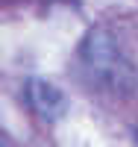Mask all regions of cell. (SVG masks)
Returning a JSON list of instances; mask_svg holds the SVG:
<instances>
[{
  "label": "cell",
  "instance_id": "1",
  "mask_svg": "<svg viewBox=\"0 0 138 147\" xmlns=\"http://www.w3.org/2000/svg\"><path fill=\"white\" fill-rule=\"evenodd\" d=\"M79 59H82L85 74H88L97 85H103L106 91H118V94L132 91L135 71L127 62V56L120 53L115 35L109 30L97 27V30H91L85 35V41L79 47Z\"/></svg>",
  "mask_w": 138,
  "mask_h": 147
},
{
  "label": "cell",
  "instance_id": "2",
  "mask_svg": "<svg viewBox=\"0 0 138 147\" xmlns=\"http://www.w3.org/2000/svg\"><path fill=\"white\" fill-rule=\"evenodd\" d=\"M27 97H30V106L44 121H62L68 112V94L47 80H38V77L30 80L27 82Z\"/></svg>",
  "mask_w": 138,
  "mask_h": 147
}]
</instances>
